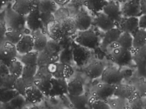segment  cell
Wrapping results in <instances>:
<instances>
[{
  "instance_id": "cb8c5ba5",
  "label": "cell",
  "mask_w": 146,
  "mask_h": 109,
  "mask_svg": "<svg viewBox=\"0 0 146 109\" xmlns=\"http://www.w3.org/2000/svg\"><path fill=\"white\" fill-rule=\"evenodd\" d=\"M58 6L54 0H39L37 5L41 13L54 14L58 10Z\"/></svg>"
},
{
  "instance_id": "83f0119b",
  "label": "cell",
  "mask_w": 146,
  "mask_h": 109,
  "mask_svg": "<svg viewBox=\"0 0 146 109\" xmlns=\"http://www.w3.org/2000/svg\"><path fill=\"white\" fill-rule=\"evenodd\" d=\"M18 77L11 73L0 75V88L15 89V85Z\"/></svg>"
},
{
  "instance_id": "d590c367",
  "label": "cell",
  "mask_w": 146,
  "mask_h": 109,
  "mask_svg": "<svg viewBox=\"0 0 146 109\" xmlns=\"http://www.w3.org/2000/svg\"><path fill=\"white\" fill-rule=\"evenodd\" d=\"M51 80L35 79L34 84L40 90L44 96L49 97L52 87Z\"/></svg>"
},
{
  "instance_id": "7402d4cb",
  "label": "cell",
  "mask_w": 146,
  "mask_h": 109,
  "mask_svg": "<svg viewBox=\"0 0 146 109\" xmlns=\"http://www.w3.org/2000/svg\"><path fill=\"white\" fill-rule=\"evenodd\" d=\"M122 31L120 29L115 28L105 32L102 43V49L105 50L108 46L116 43Z\"/></svg>"
},
{
  "instance_id": "2e32d148",
  "label": "cell",
  "mask_w": 146,
  "mask_h": 109,
  "mask_svg": "<svg viewBox=\"0 0 146 109\" xmlns=\"http://www.w3.org/2000/svg\"><path fill=\"white\" fill-rule=\"evenodd\" d=\"M18 52L22 55L34 50V39L33 36L24 34L21 40L16 45Z\"/></svg>"
},
{
  "instance_id": "8d00e7d4",
  "label": "cell",
  "mask_w": 146,
  "mask_h": 109,
  "mask_svg": "<svg viewBox=\"0 0 146 109\" xmlns=\"http://www.w3.org/2000/svg\"><path fill=\"white\" fill-rule=\"evenodd\" d=\"M23 35L24 33L21 31L7 28L5 38L6 41L16 45L21 40Z\"/></svg>"
},
{
  "instance_id": "7c38bea8",
  "label": "cell",
  "mask_w": 146,
  "mask_h": 109,
  "mask_svg": "<svg viewBox=\"0 0 146 109\" xmlns=\"http://www.w3.org/2000/svg\"><path fill=\"white\" fill-rule=\"evenodd\" d=\"M51 81L52 87L49 97L54 98L68 94V83L66 79L53 77Z\"/></svg>"
},
{
  "instance_id": "c3c4849f",
  "label": "cell",
  "mask_w": 146,
  "mask_h": 109,
  "mask_svg": "<svg viewBox=\"0 0 146 109\" xmlns=\"http://www.w3.org/2000/svg\"><path fill=\"white\" fill-rule=\"evenodd\" d=\"M71 38V36L66 35L59 42L62 50L70 48L72 43Z\"/></svg>"
},
{
  "instance_id": "5b68a950",
  "label": "cell",
  "mask_w": 146,
  "mask_h": 109,
  "mask_svg": "<svg viewBox=\"0 0 146 109\" xmlns=\"http://www.w3.org/2000/svg\"><path fill=\"white\" fill-rule=\"evenodd\" d=\"M123 79L122 72L115 67H108L104 70L101 76L102 83L116 85L121 83Z\"/></svg>"
},
{
  "instance_id": "d4e9b609",
  "label": "cell",
  "mask_w": 146,
  "mask_h": 109,
  "mask_svg": "<svg viewBox=\"0 0 146 109\" xmlns=\"http://www.w3.org/2000/svg\"><path fill=\"white\" fill-rule=\"evenodd\" d=\"M68 94L72 96H78L84 94V89L82 82L75 78L68 83Z\"/></svg>"
},
{
  "instance_id": "52a82bcc",
  "label": "cell",
  "mask_w": 146,
  "mask_h": 109,
  "mask_svg": "<svg viewBox=\"0 0 146 109\" xmlns=\"http://www.w3.org/2000/svg\"><path fill=\"white\" fill-rule=\"evenodd\" d=\"M18 51L16 46L9 42H6L0 49L1 62L7 65L17 58Z\"/></svg>"
},
{
  "instance_id": "5bb4252c",
  "label": "cell",
  "mask_w": 146,
  "mask_h": 109,
  "mask_svg": "<svg viewBox=\"0 0 146 109\" xmlns=\"http://www.w3.org/2000/svg\"><path fill=\"white\" fill-rule=\"evenodd\" d=\"M90 57L89 49L78 45L72 50L73 62L77 66H84Z\"/></svg>"
},
{
  "instance_id": "11a10c76",
  "label": "cell",
  "mask_w": 146,
  "mask_h": 109,
  "mask_svg": "<svg viewBox=\"0 0 146 109\" xmlns=\"http://www.w3.org/2000/svg\"><path fill=\"white\" fill-rule=\"evenodd\" d=\"M143 109H146V97H143Z\"/></svg>"
},
{
  "instance_id": "9c48e42d",
  "label": "cell",
  "mask_w": 146,
  "mask_h": 109,
  "mask_svg": "<svg viewBox=\"0 0 146 109\" xmlns=\"http://www.w3.org/2000/svg\"><path fill=\"white\" fill-rule=\"evenodd\" d=\"M133 60L136 65L138 74L142 77H146V45L135 50Z\"/></svg>"
},
{
  "instance_id": "30bf717a",
  "label": "cell",
  "mask_w": 146,
  "mask_h": 109,
  "mask_svg": "<svg viewBox=\"0 0 146 109\" xmlns=\"http://www.w3.org/2000/svg\"><path fill=\"white\" fill-rule=\"evenodd\" d=\"M115 85L102 83L97 84L93 92L96 99L106 100L114 95Z\"/></svg>"
},
{
  "instance_id": "f1b7e54d",
  "label": "cell",
  "mask_w": 146,
  "mask_h": 109,
  "mask_svg": "<svg viewBox=\"0 0 146 109\" xmlns=\"http://www.w3.org/2000/svg\"><path fill=\"white\" fill-rule=\"evenodd\" d=\"M35 78H25L20 77L17 79L15 85V89L19 94L25 97L26 89L29 86L34 85Z\"/></svg>"
},
{
  "instance_id": "f6af8a7d",
  "label": "cell",
  "mask_w": 146,
  "mask_h": 109,
  "mask_svg": "<svg viewBox=\"0 0 146 109\" xmlns=\"http://www.w3.org/2000/svg\"><path fill=\"white\" fill-rule=\"evenodd\" d=\"M41 18L43 28H48L55 20L52 13H41Z\"/></svg>"
},
{
  "instance_id": "3957f363",
  "label": "cell",
  "mask_w": 146,
  "mask_h": 109,
  "mask_svg": "<svg viewBox=\"0 0 146 109\" xmlns=\"http://www.w3.org/2000/svg\"><path fill=\"white\" fill-rule=\"evenodd\" d=\"M6 19L8 28L19 30L24 33L26 25V17L16 13L12 7L7 10Z\"/></svg>"
},
{
  "instance_id": "ee69618b",
  "label": "cell",
  "mask_w": 146,
  "mask_h": 109,
  "mask_svg": "<svg viewBox=\"0 0 146 109\" xmlns=\"http://www.w3.org/2000/svg\"><path fill=\"white\" fill-rule=\"evenodd\" d=\"M24 98L23 95L19 94L9 103H7L12 109H18L23 107L25 103Z\"/></svg>"
},
{
  "instance_id": "8fae6325",
  "label": "cell",
  "mask_w": 146,
  "mask_h": 109,
  "mask_svg": "<svg viewBox=\"0 0 146 109\" xmlns=\"http://www.w3.org/2000/svg\"><path fill=\"white\" fill-rule=\"evenodd\" d=\"M26 25L28 28L33 32H38L43 28L41 13L37 6L26 17Z\"/></svg>"
},
{
  "instance_id": "681fc988",
  "label": "cell",
  "mask_w": 146,
  "mask_h": 109,
  "mask_svg": "<svg viewBox=\"0 0 146 109\" xmlns=\"http://www.w3.org/2000/svg\"><path fill=\"white\" fill-rule=\"evenodd\" d=\"M139 27L140 28L146 30V15H142L139 17Z\"/></svg>"
},
{
  "instance_id": "74e56055",
  "label": "cell",
  "mask_w": 146,
  "mask_h": 109,
  "mask_svg": "<svg viewBox=\"0 0 146 109\" xmlns=\"http://www.w3.org/2000/svg\"><path fill=\"white\" fill-rule=\"evenodd\" d=\"M24 66V65L21 61L17 60V58L15 59L8 65L9 72L18 78L22 76Z\"/></svg>"
},
{
  "instance_id": "8992f818",
  "label": "cell",
  "mask_w": 146,
  "mask_h": 109,
  "mask_svg": "<svg viewBox=\"0 0 146 109\" xmlns=\"http://www.w3.org/2000/svg\"><path fill=\"white\" fill-rule=\"evenodd\" d=\"M121 10L124 18L138 17L142 15L141 0H130L124 5Z\"/></svg>"
},
{
  "instance_id": "ffe728a7",
  "label": "cell",
  "mask_w": 146,
  "mask_h": 109,
  "mask_svg": "<svg viewBox=\"0 0 146 109\" xmlns=\"http://www.w3.org/2000/svg\"><path fill=\"white\" fill-rule=\"evenodd\" d=\"M44 96V94L35 84L29 86L25 90V98L31 104L40 103Z\"/></svg>"
},
{
  "instance_id": "484cf974",
  "label": "cell",
  "mask_w": 146,
  "mask_h": 109,
  "mask_svg": "<svg viewBox=\"0 0 146 109\" xmlns=\"http://www.w3.org/2000/svg\"><path fill=\"white\" fill-rule=\"evenodd\" d=\"M50 25L48 31L49 36L51 40L59 42L62 40L66 35L62 30L59 21H54Z\"/></svg>"
},
{
  "instance_id": "1f68e13d",
  "label": "cell",
  "mask_w": 146,
  "mask_h": 109,
  "mask_svg": "<svg viewBox=\"0 0 146 109\" xmlns=\"http://www.w3.org/2000/svg\"><path fill=\"white\" fill-rule=\"evenodd\" d=\"M39 54V52L33 50L23 55L21 57V61L24 65L36 66L37 65Z\"/></svg>"
},
{
  "instance_id": "e575fe53",
  "label": "cell",
  "mask_w": 146,
  "mask_h": 109,
  "mask_svg": "<svg viewBox=\"0 0 146 109\" xmlns=\"http://www.w3.org/2000/svg\"><path fill=\"white\" fill-rule=\"evenodd\" d=\"M19 94L15 89L0 88V101L3 104H7Z\"/></svg>"
},
{
  "instance_id": "f907efd6",
  "label": "cell",
  "mask_w": 146,
  "mask_h": 109,
  "mask_svg": "<svg viewBox=\"0 0 146 109\" xmlns=\"http://www.w3.org/2000/svg\"><path fill=\"white\" fill-rule=\"evenodd\" d=\"M10 73L8 65L1 62L0 63V75Z\"/></svg>"
},
{
  "instance_id": "ab89813d",
  "label": "cell",
  "mask_w": 146,
  "mask_h": 109,
  "mask_svg": "<svg viewBox=\"0 0 146 109\" xmlns=\"http://www.w3.org/2000/svg\"><path fill=\"white\" fill-rule=\"evenodd\" d=\"M69 96L71 102L76 108H84L89 102L88 96L84 94L80 96Z\"/></svg>"
},
{
  "instance_id": "7bdbcfd3",
  "label": "cell",
  "mask_w": 146,
  "mask_h": 109,
  "mask_svg": "<svg viewBox=\"0 0 146 109\" xmlns=\"http://www.w3.org/2000/svg\"><path fill=\"white\" fill-rule=\"evenodd\" d=\"M53 77L48 70L47 66L38 67L37 72L35 76V79H46L51 80Z\"/></svg>"
},
{
  "instance_id": "7dc6e473",
  "label": "cell",
  "mask_w": 146,
  "mask_h": 109,
  "mask_svg": "<svg viewBox=\"0 0 146 109\" xmlns=\"http://www.w3.org/2000/svg\"><path fill=\"white\" fill-rule=\"evenodd\" d=\"M92 108L94 109H111L110 106L106 100L96 99L93 101L91 105Z\"/></svg>"
},
{
  "instance_id": "ac0fdd59",
  "label": "cell",
  "mask_w": 146,
  "mask_h": 109,
  "mask_svg": "<svg viewBox=\"0 0 146 109\" xmlns=\"http://www.w3.org/2000/svg\"><path fill=\"white\" fill-rule=\"evenodd\" d=\"M139 28L138 17L125 18L120 22L119 29L122 32H126L132 35Z\"/></svg>"
},
{
  "instance_id": "7a4b0ae2",
  "label": "cell",
  "mask_w": 146,
  "mask_h": 109,
  "mask_svg": "<svg viewBox=\"0 0 146 109\" xmlns=\"http://www.w3.org/2000/svg\"><path fill=\"white\" fill-rule=\"evenodd\" d=\"M98 36L92 30L79 31L75 41L79 46L89 49H95L99 44Z\"/></svg>"
},
{
  "instance_id": "e0dca14e",
  "label": "cell",
  "mask_w": 146,
  "mask_h": 109,
  "mask_svg": "<svg viewBox=\"0 0 146 109\" xmlns=\"http://www.w3.org/2000/svg\"><path fill=\"white\" fill-rule=\"evenodd\" d=\"M136 91L135 86L120 83L115 85L114 95L118 98L129 100Z\"/></svg>"
},
{
  "instance_id": "b9f144b4",
  "label": "cell",
  "mask_w": 146,
  "mask_h": 109,
  "mask_svg": "<svg viewBox=\"0 0 146 109\" xmlns=\"http://www.w3.org/2000/svg\"><path fill=\"white\" fill-rule=\"evenodd\" d=\"M38 66H24L22 77L25 78H35V76L37 72Z\"/></svg>"
},
{
  "instance_id": "4dcf8cb0",
  "label": "cell",
  "mask_w": 146,
  "mask_h": 109,
  "mask_svg": "<svg viewBox=\"0 0 146 109\" xmlns=\"http://www.w3.org/2000/svg\"><path fill=\"white\" fill-rule=\"evenodd\" d=\"M83 5L88 10L94 12L102 11L103 7L108 1L107 0H82Z\"/></svg>"
},
{
  "instance_id": "bcb514c9",
  "label": "cell",
  "mask_w": 146,
  "mask_h": 109,
  "mask_svg": "<svg viewBox=\"0 0 146 109\" xmlns=\"http://www.w3.org/2000/svg\"><path fill=\"white\" fill-rule=\"evenodd\" d=\"M136 91L142 97H146V80H139L135 86Z\"/></svg>"
},
{
  "instance_id": "f5cc1de1",
  "label": "cell",
  "mask_w": 146,
  "mask_h": 109,
  "mask_svg": "<svg viewBox=\"0 0 146 109\" xmlns=\"http://www.w3.org/2000/svg\"><path fill=\"white\" fill-rule=\"evenodd\" d=\"M142 15H146V0H141Z\"/></svg>"
},
{
  "instance_id": "4316f807",
  "label": "cell",
  "mask_w": 146,
  "mask_h": 109,
  "mask_svg": "<svg viewBox=\"0 0 146 109\" xmlns=\"http://www.w3.org/2000/svg\"><path fill=\"white\" fill-rule=\"evenodd\" d=\"M133 36V48L135 50L146 45V30L139 28L132 35Z\"/></svg>"
},
{
  "instance_id": "db71d44e",
  "label": "cell",
  "mask_w": 146,
  "mask_h": 109,
  "mask_svg": "<svg viewBox=\"0 0 146 109\" xmlns=\"http://www.w3.org/2000/svg\"><path fill=\"white\" fill-rule=\"evenodd\" d=\"M58 6H64L69 3L70 0H54Z\"/></svg>"
},
{
  "instance_id": "f35d334b",
  "label": "cell",
  "mask_w": 146,
  "mask_h": 109,
  "mask_svg": "<svg viewBox=\"0 0 146 109\" xmlns=\"http://www.w3.org/2000/svg\"><path fill=\"white\" fill-rule=\"evenodd\" d=\"M62 50L59 42L51 39L48 40L44 51L52 56H56L60 55Z\"/></svg>"
},
{
  "instance_id": "60d3db41",
  "label": "cell",
  "mask_w": 146,
  "mask_h": 109,
  "mask_svg": "<svg viewBox=\"0 0 146 109\" xmlns=\"http://www.w3.org/2000/svg\"><path fill=\"white\" fill-rule=\"evenodd\" d=\"M129 105L131 109H143V97L137 91L129 100Z\"/></svg>"
},
{
  "instance_id": "f546056e",
  "label": "cell",
  "mask_w": 146,
  "mask_h": 109,
  "mask_svg": "<svg viewBox=\"0 0 146 109\" xmlns=\"http://www.w3.org/2000/svg\"><path fill=\"white\" fill-rule=\"evenodd\" d=\"M59 60L60 55L53 56L44 51L40 53L37 65L38 67L47 66L50 64L58 62Z\"/></svg>"
},
{
  "instance_id": "4fadbf2b",
  "label": "cell",
  "mask_w": 146,
  "mask_h": 109,
  "mask_svg": "<svg viewBox=\"0 0 146 109\" xmlns=\"http://www.w3.org/2000/svg\"><path fill=\"white\" fill-rule=\"evenodd\" d=\"M102 11L114 20L116 23H120L123 19L119 4L116 1H108L103 7Z\"/></svg>"
},
{
  "instance_id": "d6986e66",
  "label": "cell",
  "mask_w": 146,
  "mask_h": 109,
  "mask_svg": "<svg viewBox=\"0 0 146 109\" xmlns=\"http://www.w3.org/2000/svg\"><path fill=\"white\" fill-rule=\"evenodd\" d=\"M78 30L83 31L88 30L92 24V18L85 12L78 13L74 18Z\"/></svg>"
},
{
  "instance_id": "836d02e7",
  "label": "cell",
  "mask_w": 146,
  "mask_h": 109,
  "mask_svg": "<svg viewBox=\"0 0 146 109\" xmlns=\"http://www.w3.org/2000/svg\"><path fill=\"white\" fill-rule=\"evenodd\" d=\"M116 43L118 47L130 50L133 48V36L129 33L122 32Z\"/></svg>"
},
{
  "instance_id": "6da1fadb",
  "label": "cell",
  "mask_w": 146,
  "mask_h": 109,
  "mask_svg": "<svg viewBox=\"0 0 146 109\" xmlns=\"http://www.w3.org/2000/svg\"><path fill=\"white\" fill-rule=\"evenodd\" d=\"M48 70L53 77L60 79H67L74 73L73 68L70 65L62 62H56L47 66Z\"/></svg>"
},
{
  "instance_id": "603a6c76",
  "label": "cell",
  "mask_w": 146,
  "mask_h": 109,
  "mask_svg": "<svg viewBox=\"0 0 146 109\" xmlns=\"http://www.w3.org/2000/svg\"><path fill=\"white\" fill-rule=\"evenodd\" d=\"M59 22L62 30L66 35L71 36L78 30L76 23L74 18L68 17L60 20Z\"/></svg>"
},
{
  "instance_id": "d6a6232c",
  "label": "cell",
  "mask_w": 146,
  "mask_h": 109,
  "mask_svg": "<svg viewBox=\"0 0 146 109\" xmlns=\"http://www.w3.org/2000/svg\"><path fill=\"white\" fill-rule=\"evenodd\" d=\"M33 36L34 39V51L39 53L44 51L48 42L46 35L42 33H39Z\"/></svg>"
},
{
  "instance_id": "816d5d0a",
  "label": "cell",
  "mask_w": 146,
  "mask_h": 109,
  "mask_svg": "<svg viewBox=\"0 0 146 109\" xmlns=\"http://www.w3.org/2000/svg\"><path fill=\"white\" fill-rule=\"evenodd\" d=\"M0 28H1V40L2 38H5L6 33L7 30V28L5 24L2 23V22L1 23Z\"/></svg>"
},
{
  "instance_id": "9a60e30c",
  "label": "cell",
  "mask_w": 146,
  "mask_h": 109,
  "mask_svg": "<svg viewBox=\"0 0 146 109\" xmlns=\"http://www.w3.org/2000/svg\"><path fill=\"white\" fill-rule=\"evenodd\" d=\"M95 22L97 27L105 32L116 26V22L103 12L97 16L95 19Z\"/></svg>"
},
{
  "instance_id": "ba28073f",
  "label": "cell",
  "mask_w": 146,
  "mask_h": 109,
  "mask_svg": "<svg viewBox=\"0 0 146 109\" xmlns=\"http://www.w3.org/2000/svg\"><path fill=\"white\" fill-rule=\"evenodd\" d=\"M36 0H15L12 8L19 15L27 17L37 6Z\"/></svg>"
},
{
  "instance_id": "277c9868",
  "label": "cell",
  "mask_w": 146,
  "mask_h": 109,
  "mask_svg": "<svg viewBox=\"0 0 146 109\" xmlns=\"http://www.w3.org/2000/svg\"><path fill=\"white\" fill-rule=\"evenodd\" d=\"M111 58L119 66H125L131 63L133 60V55L130 50L118 46L112 52Z\"/></svg>"
},
{
  "instance_id": "44dd1931",
  "label": "cell",
  "mask_w": 146,
  "mask_h": 109,
  "mask_svg": "<svg viewBox=\"0 0 146 109\" xmlns=\"http://www.w3.org/2000/svg\"><path fill=\"white\" fill-rule=\"evenodd\" d=\"M105 69L104 65L101 62H94L85 68V72L90 79H96L101 77Z\"/></svg>"
}]
</instances>
